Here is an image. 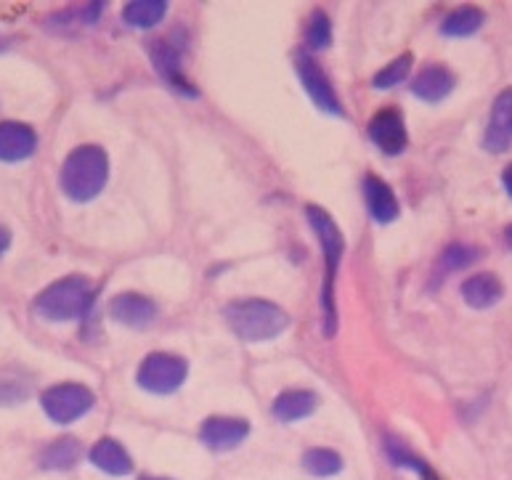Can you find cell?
Returning a JSON list of instances; mask_svg holds the SVG:
<instances>
[{
	"instance_id": "obj_1",
	"label": "cell",
	"mask_w": 512,
	"mask_h": 480,
	"mask_svg": "<svg viewBox=\"0 0 512 480\" xmlns=\"http://www.w3.org/2000/svg\"><path fill=\"white\" fill-rule=\"evenodd\" d=\"M306 218L314 229L316 239H319V247L324 252V266H327V274H324V287H321V329L324 335L332 337L337 332V303H335V282H337V268H340V260H343L345 252V237L340 226L335 223V218L319 205L306 207Z\"/></svg>"
},
{
	"instance_id": "obj_24",
	"label": "cell",
	"mask_w": 512,
	"mask_h": 480,
	"mask_svg": "<svg viewBox=\"0 0 512 480\" xmlns=\"http://www.w3.org/2000/svg\"><path fill=\"white\" fill-rule=\"evenodd\" d=\"M412 64H414L412 54L398 56V59L385 64V67L372 77V85H375L377 91H390V88L406 83V77H409V72H412Z\"/></svg>"
},
{
	"instance_id": "obj_7",
	"label": "cell",
	"mask_w": 512,
	"mask_h": 480,
	"mask_svg": "<svg viewBox=\"0 0 512 480\" xmlns=\"http://www.w3.org/2000/svg\"><path fill=\"white\" fill-rule=\"evenodd\" d=\"M184 51H186V35L181 30L165 38L154 40L149 46V59L160 72V77L173 88V91L184 93V96H197V85H192L184 75Z\"/></svg>"
},
{
	"instance_id": "obj_30",
	"label": "cell",
	"mask_w": 512,
	"mask_h": 480,
	"mask_svg": "<svg viewBox=\"0 0 512 480\" xmlns=\"http://www.w3.org/2000/svg\"><path fill=\"white\" fill-rule=\"evenodd\" d=\"M505 237H507V247H510V250H512V226H510V229H507Z\"/></svg>"
},
{
	"instance_id": "obj_19",
	"label": "cell",
	"mask_w": 512,
	"mask_h": 480,
	"mask_svg": "<svg viewBox=\"0 0 512 480\" xmlns=\"http://www.w3.org/2000/svg\"><path fill=\"white\" fill-rule=\"evenodd\" d=\"M168 0H133L123 8V22L136 30H152L168 16Z\"/></svg>"
},
{
	"instance_id": "obj_23",
	"label": "cell",
	"mask_w": 512,
	"mask_h": 480,
	"mask_svg": "<svg viewBox=\"0 0 512 480\" xmlns=\"http://www.w3.org/2000/svg\"><path fill=\"white\" fill-rule=\"evenodd\" d=\"M303 467L316 478H332L343 470V457L332 449H308Z\"/></svg>"
},
{
	"instance_id": "obj_5",
	"label": "cell",
	"mask_w": 512,
	"mask_h": 480,
	"mask_svg": "<svg viewBox=\"0 0 512 480\" xmlns=\"http://www.w3.org/2000/svg\"><path fill=\"white\" fill-rule=\"evenodd\" d=\"M189 377V364L176 353H149L138 366V388L154 396H170L176 393Z\"/></svg>"
},
{
	"instance_id": "obj_31",
	"label": "cell",
	"mask_w": 512,
	"mask_h": 480,
	"mask_svg": "<svg viewBox=\"0 0 512 480\" xmlns=\"http://www.w3.org/2000/svg\"><path fill=\"white\" fill-rule=\"evenodd\" d=\"M138 480H168V478H138Z\"/></svg>"
},
{
	"instance_id": "obj_13",
	"label": "cell",
	"mask_w": 512,
	"mask_h": 480,
	"mask_svg": "<svg viewBox=\"0 0 512 480\" xmlns=\"http://www.w3.org/2000/svg\"><path fill=\"white\" fill-rule=\"evenodd\" d=\"M38 149V133L24 122H0V162L30 160Z\"/></svg>"
},
{
	"instance_id": "obj_28",
	"label": "cell",
	"mask_w": 512,
	"mask_h": 480,
	"mask_svg": "<svg viewBox=\"0 0 512 480\" xmlns=\"http://www.w3.org/2000/svg\"><path fill=\"white\" fill-rule=\"evenodd\" d=\"M502 186H505V191L510 194V199H512V165H507L505 173H502Z\"/></svg>"
},
{
	"instance_id": "obj_10",
	"label": "cell",
	"mask_w": 512,
	"mask_h": 480,
	"mask_svg": "<svg viewBox=\"0 0 512 480\" xmlns=\"http://www.w3.org/2000/svg\"><path fill=\"white\" fill-rule=\"evenodd\" d=\"M512 146V88L499 91L491 104L486 133H483V149L491 154H505Z\"/></svg>"
},
{
	"instance_id": "obj_14",
	"label": "cell",
	"mask_w": 512,
	"mask_h": 480,
	"mask_svg": "<svg viewBox=\"0 0 512 480\" xmlns=\"http://www.w3.org/2000/svg\"><path fill=\"white\" fill-rule=\"evenodd\" d=\"M364 202H367L369 215L375 218L377 223H393L401 215V205H398L396 191L390 189L383 178H377L375 173H367L364 176Z\"/></svg>"
},
{
	"instance_id": "obj_4",
	"label": "cell",
	"mask_w": 512,
	"mask_h": 480,
	"mask_svg": "<svg viewBox=\"0 0 512 480\" xmlns=\"http://www.w3.org/2000/svg\"><path fill=\"white\" fill-rule=\"evenodd\" d=\"M93 295H96V290H93L91 279H85V276H64V279L46 287L35 298V313L43 321H51V324L77 321L88 313Z\"/></svg>"
},
{
	"instance_id": "obj_15",
	"label": "cell",
	"mask_w": 512,
	"mask_h": 480,
	"mask_svg": "<svg viewBox=\"0 0 512 480\" xmlns=\"http://www.w3.org/2000/svg\"><path fill=\"white\" fill-rule=\"evenodd\" d=\"M454 85H457V77H454V72H451L449 67H444V64H428V67L422 69L420 75L412 80V93L420 101L438 104V101H444L446 96H451Z\"/></svg>"
},
{
	"instance_id": "obj_29",
	"label": "cell",
	"mask_w": 512,
	"mask_h": 480,
	"mask_svg": "<svg viewBox=\"0 0 512 480\" xmlns=\"http://www.w3.org/2000/svg\"><path fill=\"white\" fill-rule=\"evenodd\" d=\"M8 244H11V234H8V231L0 226V255L8 250Z\"/></svg>"
},
{
	"instance_id": "obj_12",
	"label": "cell",
	"mask_w": 512,
	"mask_h": 480,
	"mask_svg": "<svg viewBox=\"0 0 512 480\" xmlns=\"http://www.w3.org/2000/svg\"><path fill=\"white\" fill-rule=\"evenodd\" d=\"M109 319L130 329H146L157 319V305L141 292H120L109 303Z\"/></svg>"
},
{
	"instance_id": "obj_22",
	"label": "cell",
	"mask_w": 512,
	"mask_h": 480,
	"mask_svg": "<svg viewBox=\"0 0 512 480\" xmlns=\"http://www.w3.org/2000/svg\"><path fill=\"white\" fill-rule=\"evenodd\" d=\"M83 457V446L77 438H59V441L48 443L40 457V465L46 470H72Z\"/></svg>"
},
{
	"instance_id": "obj_26",
	"label": "cell",
	"mask_w": 512,
	"mask_h": 480,
	"mask_svg": "<svg viewBox=\"0 0 512 480\" xmlns=\"http://www.w3.org/2000/svg\"><path fill=\"white\" fill-rule=\"evenodd\" d=\"M30 398V382L19 374H0V406H16Z\"/></svg>"
},
{
	"instance_id": "obj_17",
	"label": "cell",
	"mask_w": 512,
	"mask_h": 480,
	"mask_svg": "<svg viewBox=\"0 0 512 480\" xmlns=\"http://www.w3.org/2000/svg\"><path fill=\"white\" fill-rule=\"evenodd\" d=\"M319 409V396H316L314 390H284L282 396H276L274 406H271V412L279 422L284 425H290V422H300L311 417V414Z\"/></svg>"
},
{
	"instance_id": "obj_16",
	"label": "cell",
	"mask_w": 512,
	"mask_h": 480,
	"mask_svg": "<svg viewBox=\"0 0 512 480\" xmlns=\"http://www.w3.org/2000/svg\"><path fill=\"white\" fill-rule=\"evenodd\" d=\"M459 292H462V300H465L470 308H475V311H486V308H494L499 300L505 298V284H502V279H499L497 274L483 271V274H475L470 276L467 282H462Z\"/></svg>"
},
{
	"instance_id": "obj_3",
	"label": "cell",
	"mask_w": 512,
	"mask_h": 480,
	"mask_svg": "<svg viewBox=\"0 0 512 480\" xmlns=\"http://www.w3.org/2000/svg\"><path fill=\"white\" fill-rule=\"evenodd\" d=\"M109 183V157L96 144L77 146L69 154L59 173V186L64 197L72 202H91L107 189Z\"/></svg>"
},
{
	"instance_id": "obj_8",
	"label": "cell",
	"mask_w": 512,
	"mask_h": 480,
	"mask_svg": "<svg viewBox=\"0 0 512 480\" xmlns=\"http://www.w3.org/2000/svg\"><path fill=\"white\" fill-rule=\"evenodd\" d=\"M295 69H298V77L303 88H306L308 99L314 101V107L324 115H332V117H343V104L337 99L335 93V85L332 80L327 77V72L319 67V61L314 59L311 54L306 51H300L298 59H295Z\"/></svg>"
},
{
	"instance_id": "obj_6",
	"label": "cell",
	"mask_w": 512,
	"mask_h": 480,
	"mask_svg": "<svg viewBox=\"0 0 512 480\" xmlns=\"http://www.w3.org/2000/svg\"><path fill=\"white\" fill-rule=\"evenodd\" d=\"M40 406L48 420H54L56 425H72V422L83 420L96 406V396L91 388H85L80 382H59L40 396Z\"/></svg>"
},
{
	"instance_id": "obj_27",
	"label": "cell",
	"mask_w": 512,
	"mask_h": 480,
	"mask_svg": "<svg viewBox=\"0 0 512 480\" xmlns=\"http://www.w3.org/2000/svg\"><path fill=\"white\" fill-rule=\"evenodd\" d=\"M417 475H420L422 480H444V478H441V475H438L436 470H433V467H430V465L422 467V470H420V473H417Z\"/></svg>"
},
{
	"instance_id": "obj_11",
	"label": "cell",
	"mask_w": 512,
	"mask_h": 480,
	"mask_svg": "<svg viewBox=\"0 0 512 480\" xmlns=\"http://www.w3.org/2000/svg\"><path fill=\"white\" fill-rule=\"evenodd\" d=\"M250 435V422L242 417H207L199 438L210 451H231L242 446Z\"/></svg>"
},
{
	"instance_id": "obj_21",
	"label": "cell",
	"mask_w": 512,
	"mask_h": 480,
	"mask_svg": "<svg viewBox=\"0 0 512 480\" xmlns=\"http://www.w3.org/2000/svg\"><path fill=\"white\" fill-rule=\"evenodd\" d=\"M483 24H486V14L481 8L462 6L446 16L444 24H441V35H446V38H470V35L481 30Z\"/></svg>"
},
{
	"instance_id": "obj_25",
	"label": "cell",
	"mask_w": 512,
	"mask_h": 480,
	"mask_svg": "<svg viewBox=\"0 0 512 480\" xmlns=\"http://www.w3.org/2000/svg\"><path fill=\"white\" fill-rule=\"evenodd\" d=\"M306 46L311 51H324L332 46V22L324 11H314L306 24Z\"/></svg>"
},
{
	"instance_id": "obj_2",
	"label": "cell",
	"mask_w": 512,
	"mask_h": 480,
	"mask_svg": "<svg viewBox=\"0 0 512 480\" xmlns=\"http://www.w3.org/2000/svg\"><path fill=\"white\" fill-rule=\"evenodd\" d=\"M223 319L242 343H271L290 329V313L271 300H234L223 308Z\"/></svg>"
},
{
	"instance_id": "obj_9",
	"label": "cell",
	"mask_w": 512,
	"mask_h": 480,
	"mask_svg": "<svg viewBox=\"0 0 512 480\" xmlns=\"http://www.w3.org/2000/svg\"><path fill=\"white\" fill-rule=\"evenodd\" d=\"M369 138H372V144L380 149L388 157H396L406 149L409 144V133H406V122L401 117L396 107L380 109L372 120H369Z\"/></svg>"
},
{
	"instance_id": "obj_18",
	"label": "cell",
	"mask_w": 512,
	"mask_h": 480,
	"mask_svg": "<svg viewBox=\"0 0 512 480\" xmlns=\"http://www.w3.org/2000/svg\"><path fill=\"white\" fill-rule=\"evenodd\" d=\"M88 459L99 467L101 473L115 475V478L133 473V459L125 451L123 443H117L115 438H101L99 443H93V449L88 451Z\"/></svg>"
},
{
	"instance_id": "obj_20",
	"label": "cell",
	"mask_w": 512,
	"mask_h": 480,
	"mask_svg": "<svg viewBox=\"0 0 512 480\" xmlns=\"http://www.w3.org/2000/svg\"><path fill=\"white\" fill-rule=\"evenodd\" d=\"M481 255L483 252L478 250V247H473V244H462V242L449 244V247L444 250V255L438 258V268H436V276H433V282L438 284L444 276L465 271V268L473 266L475 260L481 258Z\"/></svg>"
}]
</instances>
